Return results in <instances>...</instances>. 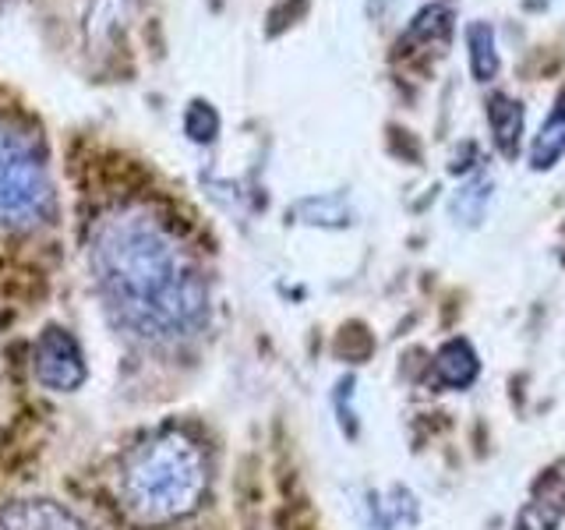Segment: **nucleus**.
<instances>
[{
	"mask_svg": "<svg viewBox=\"0 0 565 530\" xmlns=\"http://www.w3.org/2000/svg\"><path fill=\"white\" fill-rule=\"evenodd\" d=\"M96 283L114 318L152 347L194 340L209 318V290L202 269L177 234L141 209L106 216L93 247Z\"/></svg>",
	"mask_w": 565,
	"mask_h": 530,
	"instance_id": "nucleus-1",
	"label": "nucleus"
},
{
	"mask_svg": "<svg viewBox=\"0 0 565 530\" xmlns=\"http://www.w3.org/2000/svg\"><path fill=\"white\" fill-rule=\"evenodd\" d=\"M209 488L205 449L181 428H163L124 453L117 499L135 523L159 527L191 517Z\"/></svg>",
	"mask_w": 565,
	"mask_h": 530,
	"instance_id": "nucleus-2",
	"label": "nucleus"
},
{
	"mask_svg": "<svg viewBox=\"0 0 565 530\" xmlns=\"http://www.w3.org/2000/svg\"><path fill=\"white\" fill-rule=\"evenodd\" d=\"M50 177L35 138L0 124V226H32L50 212Z\"/></svg>",
	"mask_w": 565,
	"mask_h": 530,
	"instance_id": "nucleus-3",
	"label": "nucleus"
},
{
	"mask_svg": "<svg viewBox=\"0 0 565 530\" xmlns=\"http://www.w3.org/2000/svg\"><path fill=\"white\" fill-rule=\"evenodd\" d=\"M32 368L35 379H40L53 393H71L85 382V358L78 340L67 329L50 326L32 350Z\"/></svg>",
	"mask_w": 565,
	"mask_h": 530,
	"instance_id": "nucleus-4",
	"label": "nucleus"
},
{
	"mask_svg": "<svg viewBox=\"0 0 565 530\" xmlns=\"http://www.w3.org/2000/svg\"><path fill=\"white\" fill-rule=\"evenodd\" d=\"M562 520H565V456L555 459L534 481V488H530V499L523 502L516 517V530H558Z\"/></svg>",
	"mask_w": 565,
	"mask_h": 530,
	"instance_id": "nucleus-5",
	"label": "nucleus"
},
{
	"mask_svg": "<svg viewBox=\"0 0 565 530\" xmlns=\"http://www.w3.org/2000/svg\"><path fill=\"white\" fill-rule=\"evenodd\" d=\"M0 530H93L53 499H14L0 506Z\"/></svg>",
	"mask_w": 565,
	"mask_h": 530,
	"instance_id": "nucleus-6",
	"label": "nucleus"
},
{
	"mask_svg": "<svg viewBox=\"0 0 565 530\" xmlns=\"http://www.w3.org/2000/svg\"><path fill=\"white\" fill-rule=\"evenodd\" d=\"M481 375V361H477V353L467 340H449L441 343L435 361H431V379L435 385L441 389H467L477 382Z\"/></svg>",
	"mask_w": 565,
	"mask_h": 530,
	"instance_id": "nucleus-7",
	"label": "nucleus"
},
{
	"mask_svg": "<svg viewBox=\"0 0 565 530\" xmlns=\"http://www.w3.org/2000/svg\"><path fill=\"white\" fill-rule=\"evenodd\" d=\"M488 128L494 138V149H499L505 159H516L520 138H523V103H516L505 93H491L488 96Z\"/></svg>",
	"mask_w": 565,
	"mask_h": 530,
	"instance_id": "nucleus-8",
	"label": "nucleus"
},
{
	"mask_svg": "<svg viewBox=\"0 0 565 530\" xmlns=\"http://www.w3.org/2000/svg\"><path fill=\"white\" fill-rule=\"evenodd\" d=\"M565 156V88L555 99L552 114L544 117L541 131L530 141V170H552L558 159Z\"/></svg>",
	"mask_w": 565,
	"mask_h": 530,
	"instance_id": "nucleus-9",
	"label": "nucleus"
},
{
	"mask_svg": "<svg viewBox=\"0 0 565 530\" xmlns=\"http://www.w3.org/2000/svg\"><path fill=\"white\" fill-rule=\"evenodd\" d=\"M491 188H494V181H491L488 173L470 177V181H467L463 188H459V191L452 194V202H449L452 220H456V223H463V226H477V223H481L484 209H488V202H491Z\"/></svg>",
	"mask_w": 565,
	"mask_h": 530,
	"instance_id": "nucleus-10",
	"label": "nucleus"
},
{
	"mask_svg": "<svg viewBox=\"0 0 565 530\" xmlns=\"http://www.w3.org/2000/svg\"><path fill=\"white\" fill-rule=\"evenodd\" d=\"M467 50H470V71L477 82H491L499 75V46H494V32L484 22L467 25Z\"/></svg>",
	"mask_w": 565,
	"mask_h": 530,
	"instance_id": "nucleus-11",
	"label": "nucleus"
},
{
	"mask_svg": "<svg viewBox=\"0 0 565 530\" xmlns=\"http://www.w3.org/2000/svg\"><path fill=\"white\" fill-rule=\"evenodd\" d=\"M300 223L311 226H347L350 223V205L343 194H318V199H305L297 205Z\"/></svg>",
	"mask_w": 565,
	"mask_h": 530,
	"instance_id": "nucleus-12",
	"label": "nucleus"
},
{
	"mask_svg": "<svg viewBox=\"0 0 565 530\" xmlns=\"http://www.w3.org/2000/svg\"><path fill=\"white\" fill-rule=\"evenodd\" d=\"M449 32H452V14H449V8L431 4V8H424V11L414 14L411 29H406V40L431 46V43L449 40Z\"/></svg>",
	"mask_w": 565,
	"mask_h": 530,
	"instance_id": "nucleus-13",
	"label": "nucleus"
},
{
	"mask_svg": "<svg viewBox=\"0 0 565 530\" xmlns=\"http://www.w3.org/2000/svg\"><path fill=\"white\" fill-rule=\"evenodd\" d=\"M184 131H188L194 141H212V138H216V131H220V117H216V110H212L209 103L194 99V103H191V110H188V117H184Z\"/></svg>",
	"mask_w": 565,
	"mask_h": 530,
	"instance_id": "nucleus-14",
	"label": "nucleus"
},
{
	"mask_svg": "<svg viewBox=\"0 0 565 530\" xmlns=\"http://www.w3.org/2000/svg\"><path fill=\"white\" fill-rule=\"evenodd\" d=\"M335 417H340V428L347 438L358 435V411H353V379H340L335 385Z\"/></svg>",
	"mask_w": 565,
	"mask_h": 530,
	"instance_id": "nucleus-15",
	"label": "nucleus"
}]
</instances>
